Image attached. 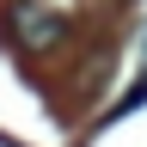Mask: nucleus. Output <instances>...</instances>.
Returning <instances> with one entry per match:
<instances>
[{"mask_svg":"<svg viewBox=\"0 0 147 147\" xmlns=\"http://www.w3.org/2000/svg\"><path fill=\"white\" fill-rule=\"evenodd\" d=\"M6 31L18 49L31 55H49L67 43V12L61 6H43V0H6Z\"/></svg>","mask_w":147,"mask_h":147,"instance_id":"1","label":"nucleus"}]
</instances>
